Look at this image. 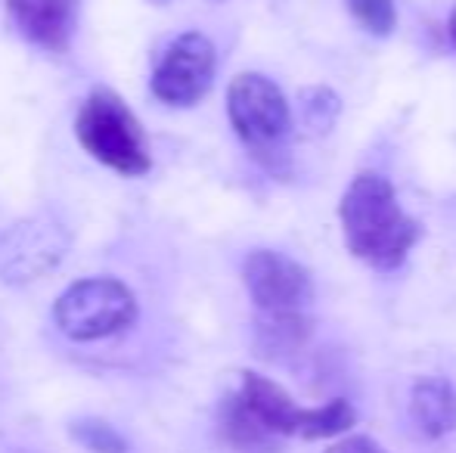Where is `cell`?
Returning <instances> with one entry per match:
<instances>
[{
  "mask_svg": "<svg viewBox=\"0 0 456 453\" xmlns=\"http://www.w3.org/2000/svg\"><path fill=\"white\" fill-rule=\"evenodd\" d=\"M342 233L351 255L376 271H397L419 242L422 227L397 202V193L385 177L357 174L338 202Z\"/></svg>",
  "mask_w": 456,
  "mask_h": 453,
  "instance_id": "cell-1",
  "label": "cell"
},
{
  "mask_svg": "<svg viewBox=\"0 0 456 453\" xmlns=\"http://www.w3.org/2000/svg\"><path fill=\"white\" fill-rule=\"evenodd\" d=\"M75 137L106 168L140 177L152 168L143 127L127 103L109 87H96L75 118Z\"/></svg>",
  "mask_w": 456,
  "mask_h": 453,
  "instance_id": "cell-2",
  "label": "cell"
},
{
  "mask_svg": "<svg viewBox=\"0 0 456 453\" xmlns=\"http://www.w3.org/2000/svg\"><path fill=\"white\" fill-rule=\"evenodd\" d=\"M236 394L252 410V417L276 438H338L357 423V413L348 400L298 407L286 388L258 373H242Z\"/></svg>",
  "mask_w": 456,
  "mask_h": 453,
  "instance_id": "cell-3",
  "label": "cell"
},
{
  "mask_svg": "<svg viewBox=\"0 0 456 453\" xmlns=\"http://www.w3.org/2000/svg\"><path fill=\"white\" fill-rule=\"evenodd\" d=\"M53 320L66 339L100 342L134 327L137 295L115 277H87L56 298Z\"/></svg>",
  "mask_w": 456,
  "mask_h": 453,
  "instance_id": "cell-4",
  "label": "cell"
},
{
  "mask_svg": "<svg viewBox=\"0 0 456 453\" xmlns=\"http://www.w3.org/2000/svg\"><path fill=\"white\" fill-rule=\"evenodd\" d=\"M227 115L236 137L248 146V152L271 162L282 150L292 127L289 100L267 75L242 72L227 87Z\"/></svg>",
  "mask_w": 456,
  "mask_h": 453,
  "instance_id": "cell-5",
  "label": "cell"
},
{
  "mask_svg": "<svg viewBox=\"0 0 456 453\" xmlns=\"http://www.w3.org/2000/svg\"><path fill=\"white\" fill-rule=\"evenodd\" d=\"M69 252V230L53 214H31L0 233V279L25 286L41 279Z\"/></svg>",
  "mask_w": 456,
  "mask_h": 453,
  "instance_id": "cell-6",
  "label": "cell"
},
{
  "mask_svg": "<svg viewBox=\"0 0 456 453\" xmlns=\"http://www.w3.org/2000/svg\"><path fill=\"white\" fill-rule=\"evenodd\" d=\"M242 283H246L261 317L305 314L307 302L314 298L311 273L298 261L286 258L273 248H255L246 255Z\"/></svg>",
  "mask_w": 456,
  "mask_h": 453,
  "instance_id": "cell-7",
  "label": "cell"
},
{
  "mask_svg": "<svg viewBox=\"0 0 456 453\" xmlns=\"http://www.w3.org/2000/svg\"><path fill=\"white\" fill-rule=\"evenodd\" d=\"M217 53L215 44L199 31H186L159 60L152 72V93L165 106H196L215 85Z\"/></svg>",
  "mask_w": 456,
  "mask_h": 453,
  "instance_id": "cell-8",
  "label": "cell"
},
{
  "mask_svg": "<svg viewBox=\"0 0 456 453\" xmlns=\"http://www.w3.org/2000/svg\"><path fill=\"white\" fill-rule=\"evenodd\" d=\"M6 6L19 31L37 47L62 53L72 44L78 0H6Z\"/></svg>",
  "mask_w": 456,
  "mask_h": 453,
  "instance_id": "cell-9",
  "label": "cell"
},
{
  "mask_svg": "<svg viewBox=\"0 0 456 453\" xmlns=\"http://www.w3.org/2000/svg\"><path fill=\"white\" fill-rule=\"evenodd\" d=\"M410 413L426 438H444L456 429V388L444 376H422L410 392Z\"/></svg>",
  "mask_w": 456,
  "mask_h": 453,
  "instance_id": "cell-10",
  "label": "cell"
},
{
  "mask_svg": "<svg viewBox=\"0 0 456 453\" xmlns=\"http://www.w3.org/2000/svg\"><path fill=\"white\" fill-rule=\"evenodd\" d=\"M221 435L236 453H276V441H280L252 417L240 394H230L221 404Z\"/></svg>",
  "mask_w": 456,
  "mask_h": 453,
  "instance_id": "cell-11",
  "label": "cell"
},
{
  "mask_svg": "<svg viewBox=\"0 0 456 453\" xmlns=\"http://www.w3.org/2000/svg\"><path fill=\"white\" fill-rule=\"evenodd\" d=\"M261 344L267 351H282V354H292L311 336V320L305 314H280V317H261L258 323Z\"/></svg>",
  "mask_w": 456,
  "mask_h": 453,
  "instance_id": "cell-12",
  "label": "cell"
},
{
  "mask_svg": "<svg viewBox=\"0 0 456 453\" xmlns=\"http://www.w3.org/2000/svg\"><path fill=\"white\" fill-rule=\"evenodd\" d=\"M351 10V16L357 19L363 31L376 37H388L397 25V10L395 0H345Z\"/></svg>",
  "mask_w": 456,
  "mask_h": 453,
  "instance_id": "cell-13",
  "label": "cell"
},
{
  "mask_svg": "<svg viewBox=\"0 0 456 453\" xmlns=\"http://www.w3.org/2000/svg\"><path fill=\"white\" fill-rule=\"evenodd\" d=\"M72 435H75V441H81L94 453H127L125 438L109 423H100V419H81V423H75Z\"/></svg>",
  "mask_w": 456,
  "mask_h": 453,
  "instance_id": "cell-14",
  "label": "cell"
},
{
  "mask_svg": "<svg viewBox=\"0 0 456 453\" xmlns=\"http://www.w3.org/2000/svg\"><path fill=\"white\" fill-rule=\"evenodd\" d=\"M305 118L311 127H317V131H330L332 121H336L338 115V97L330 91V87H311V91H305Z\"/></svg>",
  "mask_w": 456,
  "mask_h": 453,
  "instance_id": "cell-15",
  "label": "cell"
},
{
  "mask_svg": "<svg viewBox=\"0 0 456 453\" xmlns=\"http://www.w3.org/2000/svg\"><path fill=\"white\" fill-rule=\"evenodd\" d=\"M323 453H385V450L379 448L372 438L351 435V438H342V441H336L332 448H326Z\"/></svg>",
  "mask_w": 456,
  "mask_h": 453,
  "instance_id": "cell-16",
  "label": "cell"
},
{
  "mask_svg": "<svg viewBox=\"0 0 456 453\" xmlns=\"http://www.w3.org/2000/svg\"><path fill=\"white\" fill-rule=\"evenodd\" d=\"M447 31H451V41H453V47H456V10L451 12V22H447Z\"/></svg>",
  "mask_w": 456,
  "mask_h": 453,
  "instance_id": "cell-17",
  "label": "cell"
}]
</instances>
